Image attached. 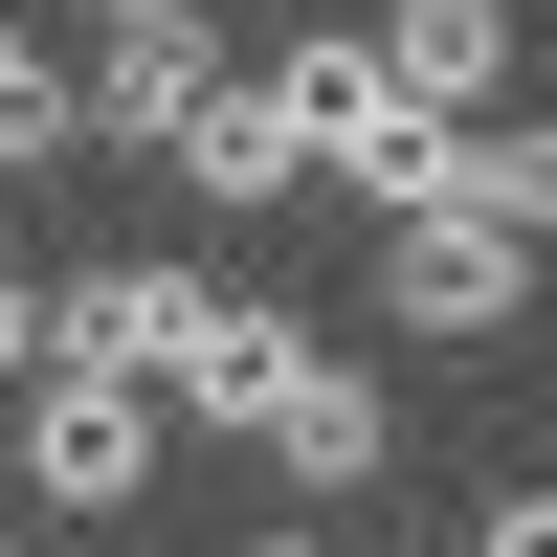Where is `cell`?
<instances>
[{"label": "cell", "mask_w": 557, "mask_h": 557, "mask_svg": "<svg viewBox=\"0 0 557 557\" xmlns=\"http://www.w3.org/2000/svg\"><path fill=\"white\" fill-rule=\"evenodd\" d=\"M268 89H290V157L335 178V201H380V223H424V201H446V112L380 67V23H312Z\"/></svg>", "instance_id": "cell-1"}, {"label": "cell", "mask_w": 557, "mask_h": 557, "mask_svg": "<svg viewBox=\"0 0 557 557\" xmlns=\"http://www.w3.org/2000/svg\"><path fill=\"white\" fill-rule=\"evenodd\" d=\"M0 424H23V513H67V535L157 513V424H178L157 380H67V357H45V380L0 401Z\"/></svg>", "instance_id": "cell-2"}, {"label": "cell", "mask_w": 557, "mask_h": 557, "mask_svg": "<svg viewBox=\"0 0 557 557\" xmlns=\"http://www.w3.org/2000/svg\"><path fill=\"white\" fill-rule=\"evenodd\" d=\"M223 312H246V290H223V268H157V246H134V268H67V290H45V357H67V380H201V357H223Z\"/></svg>", "instance_id": "cell-3"}, {"label": "cell", "mask_w": 557, "mask_h": 557, "mask_svg": "<svg viewBox=\"0 0 557 557\" xmlns=\"http://www.w3.org/2000/svg\"><path fill=\"white\" fill-rule=\"evenodd\" d=\"M223 89H246V67H223L201 0H112V23H89V134H112V157H157V178H178V134H201Z\"/></svg>", "instance_id": "cell-4"}, {"label": "cell", "mask_w": 557, "mask_h": 557, "mask_svg": "<svg viewBox=\"0 0 557 557\" xmlns=\"http://www.w3.org/2000/svg\"><path fill=\"white\" fill-rule=\"evenodd\" d=\"M513 312H535V246H513V223H469V201L380 223V335H424V357H491Z\"/></svg>", "instance_id": "cell-5"}, {"label": "cell", "mask_w": 557, "mask_h": 557, "mask_svg": "<svg viewBox=\"0 0 557 557\" xmlns=\"http://www.w3.org/2000/svg\"><path fill=\"white\" fill-rule=\"evenodd\" d=\"M246 446H268L290 491H380V446H401V401L357 380L335 335H290V380H268V424H246Z\"/></svg>", "instance_id": "cell-6"}, {"label": "cell", "mask_w": 557, "mask_h": 557, "mask_svg": "<svg viewBox=\"0 0 557 557\" xmlns=\"http://www.w3.org/2000/svg\"><path fill=\"white\" fill-rule=\"evenodd\" d=\"M380 67L424 89L446 134H491V89H513V0H380Z\"/></svg>", "instance_id": "cell-7"}, {"label": "cell", "mask_w": 557, "mask_h": 557, "mask_svg": "<svg viewBox=\"0 0 557 557\" xmlns=\"http://www.w3.org/2000/svg\"><path fill=\"white\" fill-rule=\"evenodd\" d=\"M290 178H312V157H290V89H268V67L178 134V201H290Z\"/></svg>", "instance_id": "cell-8"}, {"label": "cell", "mask_w": 557, "mask_h": 557, "mask_svg": "<svg viewBox=\"0 0 557 557\" xmlns=\"http://www.w3.org/2000/svg\"><path fill=\"white\" fill-rule=\"evenodd\" d=\"M446 201H469V223H513V246H557V112H491V134H446Z\"/></svg>", "instance_id": "cell-9"}, {"label": "cell", "mask_w": 557, "mask_h": 557, "mask_svg": "<svg viewBox=\"0 0 557 557\" xmlns=\"http://www.w3.org/2000/svg\"><path fill=\"white\" fill-rule=\"evenodd\" d=\"M0 157H89V67H45V23H23V0H0Z\"/></svg>", "instance_id": "cell-10"}, {"label": "cell", "mask_w": 557, "mask_h": 557, "mask_svg": "<svg viewBox=\"0 0 557 557\" xmlns=\"http://www.w3.org/2000/svg\"><path fill=\"white\" fill-rule=\"evenodd\" d=\"M469 557H557V491H491V513H469Z\"/></svg>", "instance_id": "cell-11"}, {"label": "cell", "mask_w": 557, "mask_h": 557, "mask_svg": "<svg viewBox=\"0 0 557 557\" xmlns=\"http://www.w3.org/2000/svg\"><path fill=\"white\" fill-rule=\"evenodd\" d=\"M23 380H45V290L0 268V401H23Z\"/></svg>", "instance_id": "cell-12"}, {"label": "cell", "mask_w": 557, "mask_h": 557, "mask_svg": "<svg viewBox=\"0 0 557 557\" xmlns=\"http://www.w3.org/2000/svg\"><path fill=\"white\" fill-rule=\"evenodd\" d=\"M246 557H357V535H312V513H290V535H246Z\"/></svg>", "instance_id": "cell-13"}, {"label": "cell", "mask_w": 557, "mask_h": 557, "mask_svg": "<svg viewBox=\"0 0 557 557\" xmlns=\"http://www.w3.org/2000/svg\"><path fill=\"white\" fill-rule=\"evenodd\" d=\"M0 557H45V513H23V535H0Z\"/></svg>", "instance_id": "cell-14"}, {"label": "cell", "mask_w": 557, "mask_h": 557, "mask_svg": "<svg viewBox=\"0 0 557 557\" xmlns=\"http://www.w3.org/2000/svg\"><path fill=\"white\" fill-rule=\"evenodd\" d=\"M0 201H23V157H0Z\"/></svg>", "instance_id": "cell-15"}, {"label": "cell", "mask_w": 557, "mask_h": 557, "mask_svg": "<svg viewBox=\"0 0 557 557\" xmlns=\"http://www.w3.org/2000/svg\"><path fill=\"white\" fill-rule=\"evenodd\" d=\"M89 23H112V0H89Z\"/></svg>", "instance_id": "cell-16"}]
</instances>
